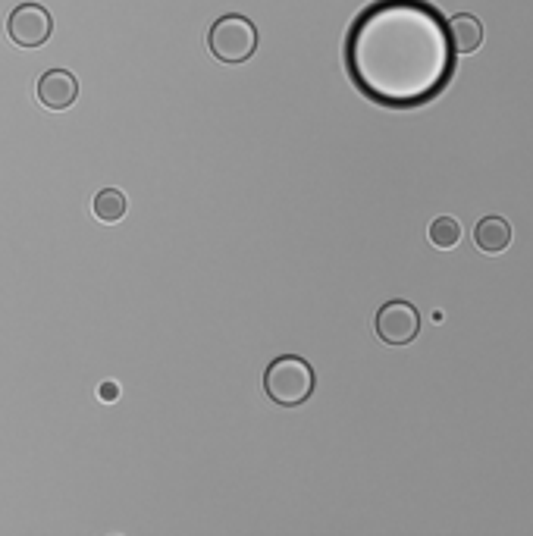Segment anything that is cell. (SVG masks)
<instances>
[{
  "mask_svg": "<svg viewBox=\"0 0 533 536\" xmlns=\"http://www.w3.org/2000/svg\"><path fill=\"white\" fill-rule=\"evenodd\" d=\"M129 211L126 195L120 189H101L91 201V214H95L101 223H120Z\"/></svg>",
  "mask_w": 533,
  "mask_h": 536,
  "instance_id": "cell-9",
  "label": "cell"
},
{
  "mask_svg": "<svg viewBox=\"0 0 533 536\" xmlns=\"http://www.w3.org/2000/svg\"><path fill=\"white\" fill-rule=\"evenodd\" d=\"M98 395H101V402H117L120 399V386L117 383H101Z\"/></svg>",
  "mask_w": 533,
  "mask_h": 536,
  "instance_id": "cell-11",
  "label": "cell"
},
{
  "mask_svg": "<svg viewBox=\"0 0 533 536\" xmlns=\"http://www.w3.org/2000/svg\"><path fill=\"white\" fill-rule=\"evenodd\" d=\"M449 32H452V44L455 54H474L483 44V26L480 19L471 13H458L449 19Z\"/></svg>",
  "mask_w": 533,
  "mask_h": 536,
  "instance_id": "cell-8",
  "label": "cell"
},
{
  "mask_svg": "<svg viewBox=\"0 0 533 536\" xmlns=\"http://www.w3.org/2000/svg\"><path fill=\"white\" fill-rule=\"evenodd\" d=\"M51 32H54V19L41 4H19L7 19L10 41L19 44V48H26V51L48 44Z\"/></svg>",
  "mask_w": 533,
  "mask_h": 536,
  "instance_id": "cell-4",
  "label": "cell"
},
{
  "mask_svg": "<svg viewBox=\"0 0 533 536\" xmlns=\"http://www.w3.org/2000/svg\"><path fill=\"white\" fill-rule=\"evenodd\" d=\"M35 95H38V104L44 110H69L76 104L79 98V82L76 76L69 73V69H48L41 79H38V88H35Z\"/></svg>",
  "mask_w": 533,
  "mask_h": 536,
  "instance_id": "cell-6",
  "label": "cell"
},
{
  "mask_svg": "<svg viewBox=\"0 0 533 536\" xmlns=\"http://www.w3.org/2000/svg\"><path fill=\"white\" fill-rule=\"evenodd\" d=\"M345 69L367 101L389 110L424 107L455 73L449 19L427 0H377L352 22Z\"/></svg>",
  "mask_w": 533,
  "mask_h": 536,
  "instance_id": "cell-1",
  "label": "cell"
},
{
  "mask_svg": "<svg viewBox=\"0 0 533 536\" xmlns=\"http://www.w3.org/2000/svg\"><path fill=\"white\" fill-rule=\"evenodd\" d=\"M474 245L486 254H499L512 245V226L502 217H483L474 226Z\"/></svg>",
  "mask_w": 533,
  "mask_h": 536,
  "instance_id": "cell-7",
  "label": "cell"
},
{
  "mask_svg": "<svg viewBox=\"0 0 533 536\" xmlns=\"http://www.w3.org/2000/svg\"><path fill=\"white\" fill-rule=\"evenodd\" d=\"M207 48L220 63H245L258 51V29L248 16L226 13L207 32Z\"/></svg>",
  "mask_w": 533,
  "mask_h": 536,
  "instance_id": "cell-3",
  "label": "cell"
},
{
  "mask_svg": "<svg viewBox=\"0 0 533 536\" xmlns=\"http://www.w3.org/2000/svg\"><path fill=\"white\" fill-rule=\"evenodd\" d=\"M377 336L386 345H408L421 333V314L414 311V305L408 301H386V305L377 311Z\"/></svg>",
  "mask_w": 533,
  "mask_h": 536,
  "instance_id": "cell-5",
  "label": "cell"
},
{
  "mask_svg": "<svg viewBox=\"0 0 533 536\" xmlns=\"http://www.w3.org/2000/svg\"><path fill=\"white\" fill-rule=\"evenodd\" d=\"M264 389L273 405L280 408H301L314 392V370L305 358L283 355L270 361L264 374Z\"/></svg>",
  "mask_w": 533,
  "mask_h": 536,
  "instance_id": "cell-2",
  "label": "cell"
},
{
  "mask_svg": "<svg viewBox=\"0 0 533 536\" xmlns=\"http://www.w3.org/2000/svg\"><path fill=\"white\" fill-rule=\"evenodd\" d=\"M430 245L436 248H455L461 242V223L455 217H436L427 229Z\"/></svg>",
  "mask_w": 533,
  "mask_h": 536,
  "instance_id": "cell-10",
  "label": "cell"
}]
</instances>
